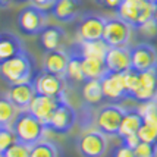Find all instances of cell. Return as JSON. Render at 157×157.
Here are the masks:
<instances>
[{
    "label": "cell",
    "mask_w": 157,
    "mask_h": 157,
    "mask_svg": "<svg viewBox=\"0 0 157 157\" xmlns=\"http://www.w3.org/2000/svg\"><path fill=\"white\" fill-rule=\"evenodd\" d=\"M10 128L15 132L16 140L29 145V147L41 141L43 135H44V131L47 129L44 122L40 121L35 115H33L28 109L18 112V115L15 116L13 122L10 125Z\"/></svg>",
    "instance_id": "obj_1"
},
{
    "label": "cell",
    "mask_w": 157,
    "mask_h": 157,
    "mask_svg": "<svg viewBox=\"0 0 157 157\" xmlns=\"http://www.w3.org/2000/svg\"><path fill=\"white\" fill-rule=\"evenodd\" d=\"M0 76L9 84L28 82L34 78V60L25 50L0 63Z\"/></svg>",
    "instance_id": "obj_2"
},
{
    "label": "cell",
    "mask_w": 157,
    "mask_h": 157,
    "mask_svg": "<svg viewBox=\"0 0 157 157\" xmlns=\"http://www.w3.org/2000/svg\"><path fill=\"white\" fill-rule=\"evenodd\" d=\"M154 9L156 5L150 0H122L116 15L132 28H138L144 22L153 19Z\"/></svg>",
    "instance_id": "obj_3"
},
{
    "label": "cell",
    "mask_w": 157,
    "mask_h": 157,
    "mask_svg": "<svg viewBox=\"0 0 157 157\" xmlns=\"http://www.w3.org/2000/svg\"><path fill=\"white\" fill-rule=\"evenodd\" d=\"M76 122H78L76 110L63 97L59 101L55 112L52 113V116L48 117V121L46 122V128L52 132H55V134L65 135V134H69L74 129Z\"/></svg>",
    "instance_id": "obj_4"
},
{
    "label": "cell",
    "mask_w": 157,
    "mask_h": 157,
    "mask_svg": "<svg viewBox=\"0 0 157 157\" xmlns=\"http://www.w3.org/2000/svg\"><path fill=\"white\" fill-rule=\"evenodd\" d=\"M48 10L41 9L35 5L24 7L18 15V28L25 35H38L47 25Z\"/></svg>",
    "instance_id": "obj_5"
},
{
    "label": "cell",
    "mask_w": 157,
    "mask_h": 157,
    "mask_svg": "<svg viewBox=\"0 0 157 157\" xmlns=\"http://www.w3.org/2000/svg\"><path fill=\"white\" fill-rule=\"evenodd\" d=\"M125 109L117 104H107L103 106L96 115L97 129L107 137H115L119 134L121 122H122Z\"/></svg>",
    "instance_id": "obj_6"
},
{
    "label": "cell",
    "mask_w": 157,
    "mask_h": 157,
    "mask_svg": "<svg viewBox=\"0 0 157 157\" xmlns=\"http://www.w3.org/2000/svg\"><path fill=\"white\" fill-rule=\"evenodd\" d=\"M132 27L128 22L116 18H109L104 24V33H103V41L109 47H119V46H128L131 40Z\"/></svg>",
    "instance_id": "obj_7"
},
{
    "label": "cell",
    "mask_w": 157,
    "mask_h": 157,
    "mask_svg": "<svg viewBox=\"0 0 157 157\" xmlns=\"http://www.w3.org/2000/svg\"><path fill=\"white\" fill-rule=\"evenodd\" d=\"M107 135L98 129L84 132L76 141L81 157H103L107 151Z\"/></svg>",
    "instance_id": "obj_8"
},
{
    "label": "cell",
    "mask_w": 157,
    "mask_h": 157,
    "mask_svg": "<svg viewBox=\"0 0 157 157\" xmlns=\"http://www.w3.org/2000/svg\"><path fill=\"white\" fill-rule=\"evenodd\" d=\"M35 91L38 94L50 97H63L65 96V79L63 76L50 74L46 71L37 72V75L33 78Z\"/></svg>",
    "instance_id": "obj_9"
},
{
    "label": "cell",
    "mask_w": 157,
    "mask_h": 157,
    "mask_svg": "<svg viewBox=\"0 0 157 157\" xmlns=\"http://www.w3.org/2000/svg\"><path fill=\"white\" fill-rule=\"evenodd\" d=\"M100 81H101L103 94H104L106 100H109L112 103H119L128 98L123 74L106 71V74L100 78Z\"/></svg>",
    "instance_id": "obj_10"
},
{
    "label": "cell",
    "mask_w": 157,
    "mask_h": 157,
    "mask_svg": "<svg viewBox=\"0 0 157 157\" xmlns=\"http://www.w3.org/2000/svg\"><path fill=\"white\" fill-rule=\"evenodd\" d=\"M131 48V68L144 72L157 68V50L148 43H141Z\"/></svg>",
    "instance_id": "obj_11"
},
{
    "label": "cell",
    "mask_w": 157,
    "mask_h": 157,
    "mask_svg": "<svg viewBox=\"0 0 157 157\" xmlns=\"http://www.w3.org/2000/svg\"><path fill=\"white\" fill-rule=\"evenodd\" d=\"M104 24L106 19L98 15H85L82 16L78 27H76V34L79 41H97L103 40V33H104Z\"/></svg>",
    "instance_id": "obj_12"
},
{
    "label": "cell",
    "mask_w": 157,
    "mask_h": 157,
    "mask_svg": "<svg viewBox=\"0 0 157 157\" xmlns=\"http://www.w3.org/2000/svg\"><path fill=\"white\" fill-rule=\"evenodd\" d=\"M157 98V68L140 72V85L134 93L132 100L137 103L151 101Z\"/></svg>",
    "instance_id": "obj_13"
},
{
    "label": "cell",
    "mask_w": 157,
    "mask_h": 157,
    "mask_svg": "<svg viewBox=\"0 0 157 157\" xmlns=\"http://www.w3.org/2000/svg\"><path fill=\"white\" fill-rule=\"evenodd\" d=\"M104 65L110 72L125 74L128 69H131V48L128 46L109 47L104 56Z\"/></svg>",
    "instance_id": "obj_14"
},
{
    "label": "cell",
    "mask_w": 157,
    "mask_h": 157,
    "mask_svg": "<svg viewBox=\"0 0 157 157\" xmlns=\"http://www.w3.org/2000/svg\"><path fill=\"white\" fill-rule=\"evenodd\" d=\"M65 97V96H63ZM63 97H50V96H44V94H35L34 98L31 100L29 106H28V110L35 115L40 121L46 122L48 121V117L52 116V113L55 112V109L57 107V104Z\"/></svg>",
    "instance_id": "obj_15"
},
{
    "label": "cell",
    "mask_w": 157,
    "mask_h": 157,
    "mask_svg": "<svg viewBox=\"0 0 157 157\" xmlns=\"http://www.w3.org/2000/svg\"><path fill=\"white\" fill-rule=\"evenodd\" d=\"M35 94H37V91H35L33 79L28 82L13 84V85L9 87V91H7L9 100L18 107V110L28 109V106H29V103L34 98Z\"/></svg>",
    "instance_id": "obj_16"
},
{
    "label": "cell",
    "mask_w": 157,
    "mask_h": 157,
    "mask_svg": "<svg viewBox=\"0 0 157 157\" xmlns=\"http://www.w3.org/2000/svg\"><path fill=\"white\" fill-rule=\"evenodd\" d=\"M68 60H69L68 53L60 50V48L59 50H52V52H46L44 59H43V71L59 76H65Z\"/></svg>",
    "instance_id": "obj_17"
},
{
    "label": "cell",
    "mask_w": 157,
    "mask_h": 157,
    "mask_svg": "<svg viewBox=\"0 0 157 157\" xmlns=\"http://www.w3.org/2000/svg\"><path fill=\"white\" fill-rule=\"evenodd\" d=\"M68 66H66V72H65V76L63 79L66 82H84L85 78H84V72H82V56L79 55V52L75 48V46L72 44L71 47L68 48Z\"/></svg>",
    "instance_id": "obj_18"
},
{
    "label": "cell",
    "mask_w": 157,
    "mask_h": 157,
    "mask_svg": "<svg viewBox=\"0 0 157 157\" xmlns=\"http://www.w3.org/2000/svg\"><path fill=\"white\" fill-rule=\"evenodd\" d=\"M40 44L46 52L59 50L65 40V31L57 25H46L40 34Z\"/></svg>",
    "instance_id": "obj_19"
},
{
    "label": "cell",
    "mask_w": 157,
    "mask_h": 157,
    "mask_svg": "<svg viewBox=\"0 0 157 157\" xmlns=\"http://www.w3.org/2000/svg\"><path fill=\"white\" fill-rule=\"evenodd\" d=\"M81 0H56L50 9V13L60 22H71L75 19Z\"/></svg>",
    "instance_id": "obj_20"
},
{
    "label": "cell",
    "mask_w": 157,
    "mask_h": 157,
    "mask_svg": "<svg viewBox=\"0 0 157 157\" xmlns=\"http://www.w3.org/2000/svg\"><path fill=\"white\" fill-rule=\"evenodd\" d=\"M143 123H144L143 115L140 113L138 107L137 109H126L125 113H123L117 137L122 138L126 137V135H131V134H138V131L143 126Z\"/></svg>",
    "instance_id": "obj_21"
},
{
    "label": "cell",
    "mask_w": 157,
    "mask_h": 157,
    "mask_svg": "<svg viewBox=\"0 0 157 157\" xmlns=\"http://www.w3.org/2000/svg\"><path fill=\"white\" fill-rule=\"evenodd\" d=\"M81 96L82 100L87 106H98L104 98L103 94V87L100 79H87L82 82L81 88Z\"/></svg>",
    "instance_id": "obj_22"
},
{
    "label": "cell",
    "mask_w": 157,
    "mask_h": 157,
    "mask_svg": "<svg viewBox=\"0 0 157 157\" xmlns=\"http://www.w3.org/2000/svg\"><path fill=\"white\" fill-rule=\"evenodd\" d=\"M24 50L22 43L16 35L10 33H0V63L13 57Z\"/></svg>",
    "instance_id": "obj_23"
},
{
    "label": "cell",
    "mask_w": 157,
    "mask_h": 157,
    "mask_svg": "<svg viewBox=\"0 0 157 157\" xmlns=\"http://www.w3.org/2000/svg\"><path fill=\"white\" fill-rule=\"evenodd\" d=\"M75 48L79 52L82 57H91V59H101L104 60V56L109 50V46L103 40L97 41H79L78 44H74Z\"/></svg>",
    "instance_id": "obj_24"
},
{
    "label": "cell",
    "mask_w": 157,
    "mask_h": 157,
    "mask_svg": "<svg viewBox=\"0 0 157 157\" xmlns=\"http://www.w3.org/2000/svg\"><path fill=\"white\" fill-rule=\"evenodd\" d=\"M106 65L101 59H91V57H82V72L84 78L87 79H100L106 74Z\"/></svg>",
    "instance_id": "obj_25"
},
{
    "label": "cell",
    "mask_w": 157,
    "mask_h": 157,
    "mask_svg": "<svg viewBox=\"0 0 157 157\" xmlns=\"http://www.w3.org/2000/svg\"><path fill=\"white\" fill-rule=\"evenodd\" d=\"M18 112V107L9 100V97H0V126H10Z\"/></svg>",
    "instance_id": "obj_26"
},
{
    "label": "cell",
    "mask_w": 157,
    "mask_h": 157,
    "mask_svg": "<svg viewBox=\"0 0 157 157\" xmlns=\"http://www.w3.org/2000/svg\"><path fill=\"white\" fill-rule=\"evenodd\" d=\"M59 150L56 144L41 140L29 147V157H57Z\"/></svg>",
    "instance_id": "obj_27"
},
{
    "label": "cell",
    "mask_w": 157,
    "mask_h": 157,
    "mask_svg": "<svg viewBox=\"0 0 157 157\" xmlns=\"http://www.w3.org/2000/svg\"><path fill=\"white\" fill-rule=\"evenodd\" d=\"M123 79H125V88L128 93V98L132 100L134 93L137 91L138 85H140V72L135 69H128L125 74H123Z\"/></svg>",
    "instance_id": "obj_28"
},
{
    "label": "cell",
    "mask_w": 157,
    "mask_h": 157,
    "mask_svg": "<svg viewBox=\"0 0 157 157\" xmlns=\"http://www.w3.org/2000/svg\"><path fill=\"white\" fill-rule=\"evenodd\" d=\"M18 141L10 126H0V154Z\"/></svg>",
    "instance_id": "obj_29"
},
{
    "label": "cell",
    "mask_w": 157,
    "mask_h": 157,
    "mask_svg": "<svg viewBox=\"0 0 157 157\" xmlns=\"http://www.w3.org/2000/svg\"><path fill=\"white\" fill-rule=\"evenodd\" d=\"M2 157H29V145L16 141L6 151L2 153Z\"/></svg>",
    "instance_id": "obj_30"
},
{
    "label": "cell",
    "mask_w": 157,
    "mask_h": 157,
    "mask_svg": "<svg viewBox=\"0 0 157 157\" xmlns=\"http://www.w3.org/2000/svg\"><path fill=\"white\" fill-rule=\"evenodd\" d=\"M138 137L144 143H151L157 145V126L150 123H143V126L138 131Z\"/></svg>",
    "instance_id": "obj_31"
},
{
    "label": "cell",
    "mask_w": 157,
    "mask_h": 157,
    "mask_svg": "<svg viewBox=\"0 0 157 157\" xmlns=\"http://www.w3.org/2000/svg\"><path fill=\"white\" fill-rule=\"evenodd\" d=\"M135 157H157V145L151 143H141L134 148Z\"/></svg>",
    "instance_id": "obj_32"
},
{
    "label": "cell",
    "mask_w": 157,
    "mask_h": 157,
    "mask_svg": "<svg viewBox=\"0 0 157 157\" xmlns=\"http://www.w3.org/2000/svg\"><path fill=\"white\" fill-rule=\"evenodd\" d=\"M135 29H138V33L143 35V37L148 38V40L157 37V22L154 21V18L150 21H147V22H144L143 25H140V27L135 28Z\"/></svg>",
    "instance_id": "obj_33"
},
{
    "label": "cell",
    "mask_w": 157,
    "mask_h": 157,
    "mask_svg": "<svg viewBox=\"0 0 157 157\" xmlns=\"http://www.w3.org/2000/svg\"><path fill=\"white\" fill-rule=\"evenodd\" d=\"M112 157H135V153H134L132 148H129L125 144L121 143V145H117L116 148L113 150Z\"/></svg>",
    "instance_id": "obj_34"
},
{
    "label": "cell",
    "mask_w": 157,
    "mask_h": 157,
    "mask_svg": "<svg viewBox=\"0 0 157 157\" xmlns=\"http://www.w3.org/2000/svg\"><path fill=\"white\" fill-rule=\"evenodd\" d=\"M122 144H125L126 147H129V148H135L138 144L141 143V138L138 137V134H131V135H126V137H122Z\"/></svg>",
    "instance_id": "obj_35"
},
{
    "label": "cell",
    "mask_w": 157,
    "mask_h": 157,
    "mask_svg": "<svg viewBox=\"0 0 157 157\" xmlns=\"http://www.w3.org/2000/svg\"><path fill=\"white\" fill-rule=\"evenodd\" d=\"M98 5H101L106 9H112V10H117V7L121 6L122 0H96Z\"/></svg>",
    "instance_id": "obj_36"
},
{
    "label": "cell",
    "mask_w": 157,
    "mask_h": 157,
    "mask_svg": "<svg viewBox=\"0 0 157 157\" xmlns=\"http://www.w3.org/2000/svg\"><path fill=\"white\" fill-rule=\"evenodd\" d=\"M29 2H31V5H35V6L46 9V10L50 12V9H52V6H53V3L56 0H29Z\"/></svg>",
    "instance_id": "obj_37"
},
{
    "label": "cell",
    "mask_w": 157,
    "mask_h": 157,
    "mask_svg": "<svg viewBox=\"0 0 157 157\" xmlns=\"http://www.w3.org/2000/svg\"><path fill=\"white\" fill-rule=\"evenodd\" d=\"M15 0H0V7L2 9H5V7H9L12 3H13Z\"/></svg>",
    "instance_id": "obj_38"
},
{
    "label": "cell",
    "mask_w": 157,
    "mask_h": 157,
    "mask_svg": "<svg viewBox=\"0 0 157 157\" xmlns=\"http://www.w3.org/2000/svg\"><path fill=\"white\" fill-rule=\"evenodd\" d=\"M153 18H154V21L157 22V5H156V9H154V16H153Z\"/></svg>",
    "instance_id": "obj_39"
},
{
    "label": "cell",
    "mask_w": 157,
    "mask_h": 157,
    "mask_svg": "<svg viewBox=\"0 0 157 157\" xmlns=\"http://www.w3.org/2000/svg\"><path fill=\"white\" fill-rule=\"evenodd\" d=\"M15 2H18V3H24V2H28V0H15Z\"/></svg>",
    "instance_id": "obj_40"
},
{
    "label": "cell",
    "mask_w": 157,
    "mask_h": 157,
    "mask_svg": "<svg viewBox=\"0 0 157 157\" xmlns=\"http://www.w3.org/2000/svg\"><path fill=\"white\" fill-rule=\"evenodd\" d=\"M150 2H153V3H154V5H157V0H150Z\"/></svg>",
    "instance_id": "obj_41"
},
{
    "label": "cell",
    "mask_w": 157,
    "mask_h": 157,
    "mask_svg": "<svg viewBox=\"0 0 157 157\" xmlns=\"http://www.w3.org/2000/svg\"><path fill=\"white\" fill-rule=\"evenodd\" d=\"M0 157H2V154H0Z\"/></svg>",
    "instance_id": "obj_42"
}]
</instances>
